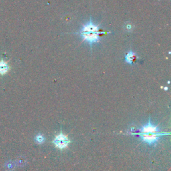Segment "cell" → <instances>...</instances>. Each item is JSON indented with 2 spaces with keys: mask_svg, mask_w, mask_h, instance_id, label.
I'll return each mask as SVG.
<instances>
[{
  "mask_svg": "<svg viewBox=\"0 0 171 171\" xmlns=\"http://www.w3.org/2000/svg\"><path fill=\"white\" fill-rule=\"evenodd\" d=\"M9 67L7 64V62L3 61H0V74H5L9 71Z\"/></svg>",
  "mask_w": 171,
  "mask_h": 171,
  "instance_id": "5",
  "label": "cell"
},
{
  "mask_svg": "<svg viewBox=\"0 0 171 171\" xmlns=\"http://www.w3.org/2000/svg\"><path fill=\"white\" fill-rule=\"evenodd\" d=\"M79 34L82 37L84 41L88 42L92 48L93 44L99 42L100 35L103 33L100 32L99 27L93 24L92 19H90L88 24L84 25Z\"/></svg>",
  "mask_w": 171,
  "mask_h": 171,
  "instance_id": "2",
  "label": "cell"
},
{
  "mask_svg": "<svg viewBox=\"0 0 171 171\" xmlns=\"http://www.w3.org/2000/svg\"><path fill=\"white\" fill-rule=\"evenodd\" d=\"M36 141L38 143L42 144L45 141V138H44V136H42V135H38L36 138Z\"/></svg>",
  "mask_w": 171,
  "mask_h": 171,
  "instance_id": "6",
  "label": "cell"
},
{
  "mask_svg": "<svg viewBox=\"0 0 171 171\" xmlns=\"http://www.w3.org/2000/svg\"><path fill=\"white\" fill-rule=\"evenodd\" d=\"M135 135L139 136L142 141L151 145L156 143L161 137L168 135V133L160 131V130L156 126L152 124L150 118H149L148 122L146 125L143 126L140 129L139 133H136Z\"/></svg>",
  "mask_w": 171,
  "mask_h": 171,
  "instance_id": "1",
  "label": "cell"
},
{
  "mask_svg": "<svg viewBox=\"0 0 171 171\" xmlns=\"http://www.w3.org/2000/svg\"><path fill=\"white\" fill-rule=\"evenodd\" d=\"M52 142L58 148L63 150L68 146L69 144L70 143V141L67 137V136L64 135L62 133H60L59 135L56 136Z\"/></svg>",
  "mask_w": 171,
  "mask_h": 171,
  "instance_id": "3",
  "label": "cell"
},
{
  "mask_svg": "<svg viewBox=\"0 0 171 171\" xmlns=\"http://www.w3.org/2000/svg\"><path fill=\"white\" fill-rule=\"evenodd\" d=\"M125 61L127 62L128 64H134L135 62L137 59V56L136 55L135 52H133L132 50H131L129 52H128L125 56Z\"/></svg>",
  "mask_w": 171,
  "mask_h": 171,
  "instance_id": "4",
  "label": "cell"
}]
</instances>
